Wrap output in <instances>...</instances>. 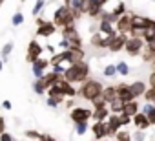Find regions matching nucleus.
<instances>
[{"mask_svg": "<svg viewBox=\"0 0 155 141\" xmlns=\"http://www.w3.org/2000/svg\"><path fill=\"white\" fill-rule=\"evenodd\" d=\"M90 74H91V68L86 60L82 62H77V64H71L66 68L64 72V79L69 81L71 84H82L90 79Z\"/></svg>", "mask_w": 155, "mask_h": 141, "instance_id": "obj_1", "label": "nucleus"}, {"mask_svg": "<svg viewBox=\"0 0 155 141\" xmlns=\"http://www.w3.org/2000/svg\"><path fill=\"white\" fill-rule=\"evenodd\" d=\"M102 92H104V84L99 79H93V77H90L86 83H82L79 86V97L84 99V101H90V103L95 101L97 97H101Z\"/></svg>", "mask_w": 155, "mask_h": 141, "instance_id": "obj_2", "label": "nucleus"}, {"mask_svg": "<svg viewBox=\"0 0 155 141\" xmlns=\"http://www.w3.org/2000/svg\"><path fill=\"white\" fill-rule=\"evenodd\" d=\"M53 24L57 26V28H66V26H73V24H77V20H75V17H73V13H71V8L69 6H66V4H62V6H58L57 9H55V13H53Z\"/></svg>", "mask_w": 155, "mask_h": 141, "instance_id": "obj_3", "label": "nucleus"}, {"mask_svg": "<svg viewBox=\"0 0 155 141\" xmlns=\"http://www.w3.org/2000/svg\"><path fill=\"white\" fill-rule=\"evenodd\" d=\"M60 37L69 40L71 42V48L69 50H79V48H84V42H82V37L79 33V29H77V26H66L60 29Z\"/></svg>", "mask_w": 155, "mask_h": 141, "instance_id": "obj_4", "label": "nucleus"}, {"mask_svg": "<svg viewBox=\"0 0 155 141\" xmlns=\"http://www.w3.org/2000/svg\"><path fill=\"white\" fill-rule=\"evenodd\" d=\"M44 50H46V48H44L37 39H31V40L28 42V50H26V62L33 64L35 60H38V59L42 57Z\"/></svg>", "mask_w": 155, "mask_h": 141, "instance_id": "obj_5", "label": "nucleus"}, {"mask_svg": "<svg viewBox=\"0 0 155 141\" xmlns=\"http://www.w3.org/2000/svg\"><path fill=\"white\" fill-rule=\"evenodd\" d=\"M144 46H146L144 39H140V37H130L128 42H126L124 51L128 53V57H139V55H142Z\"/></svg>", "mask_w": 155, "mask_h": 141, "instance_id": "obj_6", "label": "nucleus"}, {"mask_svg": "<svg viewBox=\"0 0 155 141\" xmlns=\"http://www.w3.org/2000/svg\"><path fill=\"white\" fill-rule=\"evenodd\" d=\"M91 115H93V108H86V106H75L73 110H69V119L73 121V125L86 123L91 119Z\"/></svg>", "mask_w": 155, "mask_h": 141, "instance_id": "obj_7", "label": "nucleus"}, {"mask_svg": "<svg viewBox=\"0 0 155 141\" xmlns=\"http://www.w3.org/2000/svg\"><path fill=\"white\" fill-rule=\"evenodd\" d=\"M57 26L53 24V20H44L40 26H37V31H35V35L37 37H42V39H49V37H53L55 33H57Z\"/></svg>", "mask_w": 155, "mask_h": 141, "instance_id": "obj_8", "label": "nucleus"}, {"mask_svg": "<svg viewBox=\"0 0 155 141\" xmlns=\"http://www.w3.org/2000/svg\"><path fill=\"white\" fill-rule=\"evenodd\" d=\"M91 134H93L95 141H104L106 137H110V134H108V123L106 121H93Z\"/></svg>", "mask_w": 155, "mask_h": 141, "instance_id": "obj_9", "label": "nucleus"}, {"mask_svg": "<svg viewBox=\"0 0 155 141\" xmlns=\"http://www.w3.org/2000/svg\"><path fill=\"white\" fill-rule=\"evenodd\" d=\"M51 66V62H49V59H44V57H40L38 60H35L33 64H31V72H33V77L35 79H40L44 74H46V70Z\"/></svg>", "mask_w": 155, "mask_h": 141, "instance_id": "obj_10", "label": "nucleus"}, {"mask_svg": "<svg viewBox=\"0 0 155 141\" xmlns=\"http://www.w3.org/2000/svg\"><path fill=\"white\" fill-rule=\"evenodd\" d=\"M150 24V17L140 15V13H131V29L137 31H144Z\"/></svg>", "mask_w": 155, "mask_h": 141, "instance_id": "obj_11", "label": "nucleus"}, {"mask_svg": "<svg viewBox=\"0 0 155 141\" xmlns=\"http://www.w3.org/2000/svg\"><path fill=\"white\" fill-rule=\"evenodd\" d=\"M128 39H130V35H126V33H119V35L113 39V42L110 44L108 51H110V53H119V51H122V50L126 48Z\"/></svg>", "mask_w": 155, "mask_h": 141, "instance_id": "obj_12", "label": "nucleus"}, {"mask_svg": "<svg viewBox=\"0 0 155 141\" xmlns=\"http://www.w3.org/2000/svg\"><path fill=\"white\" fill-rule=\"evenodd\" d=\"M106 123H108V134H110V137H115V134L120 128H124L122 123H120V114H111Z\"/></svg>", "mask_w": 155, "mask_h": 141, "instance_id": "obj_13", "label": "nucleus"}, {"mask_svg": "<svg viewBox=\"0 0 155 141\" xmlns=\"http://www.w3.org/2000/svg\"><path fill=\"white\" fill-rule=\"evenodd\" d=\"M115 29H117V33H126V35H128V33L131 31V13L122 15V17L117 20Z\"/></svg>", "mask_w": 155, "mask_h": 141, "instance_id": "obj_14", "label": "nucleus"}, {"mask_svg": "<svg viewBox=\"0 0 155 141\" xmlns=\"http://www.w3.org/2000/svg\"><path fill=\"white\" fill-rule=\"evenodd\" d=\"M90 46L91 48H95V50H108V40H106V35H102L101 31H97V33H93L91 37H90Z\"/></svg>", "mask_w": 155, "mask_h": 141, "instance_id": "obj_15", "label": "nucleus"}, {"mask_svg": "<svg viewBox=\"0 0 155 141\" xmlns=\"http://www.w3.org/2000/svg\"><path fill=\"white\" fill-rule=\"evenodd\" d=\"M58 86H60V90H62V94L66 95V97H79V88H75L69 81H66L64 77L57 83Z\"/></svg>", "mask_w": 155, "mask_h": 141, "instance_id": "obj_16", "label": "nucleus"}, {"mask_svg": "<svg viewBox=\"0 0 155 141\" xmlns=\"http://www.w3.org/2000/svg\"><path fill=\"white\" fill-rule=\"evenodd\" d=\"M117 94H119V97H120L124 103L135 99L133 94H131V90H130V84H126V83H119V84H117Z\"/></svg>", "mask_w": 155, "mask_h": 141, "instance_id": "obj_17", "label": "nucleus"}, {"mask_svg": "<svg viewBox=\"0 0 155 141\" xmlns=\"http://www.w3.org/2000/svg\"><path fill=\"white\" fill-rule=\"evenodd\" d=\"M130 90H131L133 97H135V99H139V97H142V95L146 94L148 86H146V83H144V81H133V83L130 84Z\"/></svg>", "mask_w": 155, "mask_h": 141, "instance_id": "obj_18", "label": "nucleus"}, {"mask_svg": "<svg viewBox=\"0 0 155 141\" xmlns=\"http://www.w3.org/2000/svg\"><path fill=\"white\" fill-rule=\"evenodd\" d=\"M139 112H140V105H139V101H137V99L124 103V110H122V114H124V115L133 117V115H137Z\"/></svg>", "mask_w": 155, "mask_h": 141, "instance_id": "obj_19", "label": "nucleus"}, {"mask_svg": "<svg viewBox=\"0 0 155 141\" xmlns=\"http://www.w3.org/2000/svg\"><path fill=\"white\" fill-rule=\"evenodd\" d=\"M62 77H64V75H60V74H57V72H46V74L42 75V81L46 83V86H48V90H49V88L55 86Z\"/></svg>", "mask_w": 155, "mask_h": 141, "instance_id": "obj_20", "label": "nucleus"}, {"mask_svg": "<svg viewBox=\"0 0 155 141\" xmlns=\"http://www.w3.org/2000/svg\"><path fill=\"white\" fill-rule=\"evenodd\" d=\"M119 97V94H117V84H110V86H104V92H102V99L110 105V103H113L115 99Z\"/></svg>", "mask_w": 155, "mask_h": 141, "instance_id": "obj_21", "label": "nucleus"}, {"mask_svg": "<svg viewBox=\"0 0 155 141\" xmlns=\"http://www.w3.org/2000/svg\"><path fill=\"white\" fill-rule=\"evenodd\" d=\"M133 126H135V128H139V130H148L151 125H150L148 117H146L142 112H139L137 115H133Z\"/></svg>", "mask_w": 155, "mask_h": 141, "instance_id": "obj_22", "label": "nucleus"}, {"mask_svg": "<svg viewBox=\"0 0 155 141\" xmlns=\"http://www.w3.org/2000/svg\"><path fill=\"white\" fill-rule=\"evenodd\" d=\"M140 112L148 117L150 125L155 126V105H153V103H144V105L140 106Z\"/></svg>", "mask_w": 155, "mask_h": 141, "instance_id": "obj_23", "label": "nucleus"}, {"mask_svg": "<svg viewBox=\"0 0 155 141\" xmlns=\"http://www.w3.org/2000/svg\"><path fill=\"white\" fill-rule=\"evenodd\" d=\"M99 31L102 35H117V29H115V24L108 22V20H99Z\"/></svg>", "mask_w": 155, "mask_h": 141, "instance_id": "obj_24", "label": "nucleus"}, {"mask_svg": "<svg viewBox=\"0 0 155 141\" xmlns=\"http://www.w3.org/2000/svg\"><path fill=\"white\" fill-rule=\"evenodd\" d=\"M128 13V9H126V4L122 2V0H120V2H117L115 4V8L111 9V15H113V22L117 24V20L122 17V15H126Z\"/></svg>", "mask_w": 155, "mask_h": 141, "instance_id": "obj_25", "label": "nucleus"}, {"mask_svg": "<svg viewBox=\"0 0 155 141\" xmlns=\"http://www.w3.org/2000/svg\"><path fill=\"white\" fill-rule=\"evenodd\" d=\"M110 115H111V110H110V106H106V108L93 110L91 119H93V121H108V117H110Z\"/></svg>", "mask_w": 155, "mask_h": 141, "instance_id": "obj_26", "label": "nucleus"}, {"mask_svg": "<svg viewBox=\"0 0 155 141\" xmlns=\"http://www.w3.org/2000/svg\"><path fill=\"white\" fill-rule=\"evenodd\" d=\"M13 48H15V42H6L4 46H2V50H0V59H2L4 62H8L9 60V55H11V51H13Z\"/></svg>", "mask_w": 155, "mask_h": 141, "instance_id": "obj_27", "label": "nucleus"}, {"mask_svg": "<svg viewBox=\"0 0 155 141\" xmlns=\"http://www.w3.org/2000/svg\"><path fill=\"white\" fill-rule=\"evenodd\" d=\"M33 92H35L37 95H44V94H48V86H46V83L42 81V77L33 81Z\"/></svg>", "mask_w": 155, "mask_h": 141, "instance_id": "obj_28", "label": "nucleus"}, {"mask_svg": "<svg viewBox=\"0 0 155 141\" xmlns=\"http://www.w3.org/2000/svg\"><path fill=\"white\" fill-rule=\"evenodd\" d=\"M110 110H111V114H122V110H124V101H122L120 97H117L113 103H110Z\"/></svg>", "mask_w": 155, "mask_h": 141, "instance_id": "obj_29", "label": "nucleus"}, {"mask_svg": "<svg viewBox=\"0 0 155 141\" xmlns=\"http://www.w3.org/2000/svg\"><path fill=\"white\" fill-rule=\"evenodd\" d=\"M115 141H133V134H131L130 130L120 128V130L115 134Z\"/></svg>", "mask_w": 155, "mask_h": 141, "instance_id": "obj_30", "label": "nucleus"}, {"mask_svg": "<svg viewBox=\"0 0 155 141\" xmlns=\"http://www.w3.org/2000/svg\"><path fill=\"white\" fill-rule=\"evenodd\" d=\"M130 64L126 62V60H119L117 62V74L119 75H122V77H126V75H130Z\"/></svg>", "mask_w": 155, "mask_h": 141, "instance_id": "obj_31", "label": "nucleus"}, {"mask_svg": "<svg viewBox=\"0 0 155 141\" xmlns=\"http://www.w3.org/2000/svg\"><path fill=\"white\" fill-rule=\"evenodd\" d=\"M102 75L108 77V79L115 77V75H117V64H106L104 70H102Z\"/></svg>", "mask_w": 155, "mask_h": 141, "instance_id": "obj_32", "label": "nucleus"}, {"mask_svg": "<svg viewBox=\"0 0 155 141\" xmlns=\"http://www.w3.org/2000/svg\"><path fill=\"white\" fill-rule=\"evenodd\" d=\"M44 8H46V0H37L35 6H33V9H31V15L33 17H38L44 11Z\"/></svg>", "mask_w": 155, "mask_h": 141, "instance_id": "obj_33", "label": "nucleus"}, {"mask_svg": "<svg viewBox=\"0 0 155 141\" xmlns=\"http://www.w3.org/2000/svg\"><path fill=\"white\" fill-rule=\"evenodd\" d=\"M88 130H90V121H86V123H77V125H75L77 136H84Z\"/></svg>", "mask_w": 155, "mask_h": 141, "instance_id": "obj_34", "label": "nucleus"}, {"mask_svg": "<svg viewBox=\"0 0 155 141\" xmlns=\"http://www.w3.org/2000/svg\"><path fill=\"white\" fill-rule=\"evenodd\" d=\"M11 24L15 26V28H18V26H22L24 24V13H20V11H17L13 17H11Z\"/></svg>", "mask_w": 155, "mask_h": 141, "instance_id": "obj_35", "label": "nucleus"}, {"mask_svg": "<svg viewBox=\"0 0 155 141\" xmlns=\"http://www.w3.org/2000/svg\"><path fill=\"white\" fill-rule=\"evenodd\" d=\"M142 97H144V103H153L155 105V88L148 86V90H146V94Z\"/></svg>", "mask_w": 155, "mask_h": 141, "instance_id": "obj_36", "label": "nucleus"}, {"mask_svg": "<svg viewBox=\"0 0 155 141\" xmlns=\"http://www.w3.org/2000/svg\"><path fill=\"white\" fill-rule=\"evenodd\" d=\"M106 106H110V105H108V103L102 99V95H101V97H97L95 101H91V108H93V110H99V108H106Z\"/></svg>", "mask_w": 155, "mask_h": 141, "instance_id": "obj_37", "label": "nucleus"}, {"mask_svg": "<svg viewBox=\"0 0 155 141\" xmlns=\"http://www.w3.org/2000/svg\"><path fill=\"white\" fill-rule=\"evenodd\" d=\"M153 59H155V53H153V51H148V50L142 51V62H146V64H153Z\"/></svg>", "mask_w": 155, "mask_h": 141, "instance_id": "obj_38", "label": "nucleus"}, {"mask_svg": "<svg viewBox=\"0 0 155 141\" xmlns=\"http://www.w3.org/2000/svg\"><path fill=\"white\" fill-rule=\"evenodd\" d=\"M40 136H42V132H38V130H24V137H28V139H40Z\"/></svg>", "mask_w": 155, "mask_h": 141, "instance_id": "obj_39", "label": "nucleus"}, {"mask_svg": "<svg viewBox=\"0 0 155 141\" xmlns=\"http://www.w3.org/2000/svg\"><path fill=\"white\" fill-rule=\"evenodd\" d=\"M146 139V130H135L133 132V141H144Z\"/></svg>", "mask_w": 155, "mask_h": 141, "instance_id": "obj_40", "label": "nucleus"}, {"mask_svg": "<svg viewBox=\"0 0 155 141\" xmlns=\"http://www.w3.org/2000/svg\"><path fill=\"white\" fill-rule=\"evenodd\" d=\"M46 105H48L49 108H58V106H60V101L55 99V97H48V99H46Z\"/></svg>", "mask_w": 155, "mask_h": 141, "instance_id": "obj_41", "label": "nucleus"}, {"mask_svg": "<svg viewBox=\"0 0 155 141\" xmlns=\"http://www.w3.org/2000/svg\"><path fill=\"white\" fill-rule=\"evenodd\" d=\"M64 106L68 108V110H73L77 105H75V97H68L66 101H64Z\"/></svg>", "mask_w": 155, "mask_h": 141, "instance_id": "obj_42", "label": "nucleus"}, {"mask_svg": "<svg viewBox=\"0 0 155 141\" xmlns=\"http://www.w3.org/2000/svg\"><path fill=\"white\" fill-rule=\"evenodd\" d=\"M120 123H122V126H128L130 123H133V117H130V115H124V114H120Z\"/></svg>", "mask_w": 155, "mask_h": 141, "instance_id": "obj_43", "label": "nucleus"}, {"mask_svg": "<svg viewBox=\"0 0 155 141\" xmlns=\"http://www.w3.org/2000/svg\"><path fill=\"white\" fill-rule=\"evenodd\" d=\"M4 132H8V123L4 115H0V134H4Z\"/></svg>", "mask_w": 155, "mask_h": 141, "instance_id": "obj_44", "label": "nucleus"}, {"mask_svg": "<svg viewBox=\"0 0 155 141\" xmlns=\"http://www.w3.org/2000/svg\"><path fill=\"white\" fill-rule=\"evenodd\" d=\"M58 48H60V50H69V48H71V42H69V40H66V39H60Z\"/></svg>", "mask_w": 155, "mask_h": 141, "instance_id": "obj_45", "label": "nucleus"}, {"mask_svg": "<svg viewBox=\"0 0 155 141\" xmlns=\"http://www.w3.org/2000/svg\"><path fill=\"white\" fill-rule=\"evenodd\" d=\"M0 141H15V137H13V134L4 132V134H0Z\"/></svg>", "mask_w": 155, "mask_h": 141, "instance_id": "obj_46", "label": "nucleus"}, {"mask_svg": "<svg viewBox=\"0 0 155 141\" xmlns=\"http://www.w3.org/2000/svg\"><path fill=\"white\" fill-rule=\"evenodd\" d=\"M148 84L151 88H155V70H151V74L148 75Z\"/></svg>", "mask_w": 155, "mask_h": 141, "instance_id": "obj_47", "label": "nucleus"}, {"mask_svg": "<svg viewBox=\"0 0 155 141\" xmlns=\"http://www.w3.org/2000/svg\"><path fill=\"white\" fill-rule=\"evenodd\" d=\"M144 50H148V51H153V53H155V39H153V40H148V42H146V46H144Z\"/></svg>", "mask_w": 155, "mask_h": 141, "instance_id": "obj_48", "label": "nucleus"}, {"mask_svg": "<svg viewBox=\"0 0 155 141\" xmlns=\"http://www.w3.org/2000/svg\"><path fill=\"white\" fill-rule=\"evenodd\" d=\"M38 141H57V139H55V137H53L51 134H42Z\"/></svg>", "mask_w": 155, "mask_h": 141, "instance_id": "obj_49", "label": "nucleus"}, {"mask_svg": "<svg viewBox=\"0 0 155 141\" xmlns=\"http://www.w3.org/2000/svg\"><path fill=\"white\" fill-rule=\"evenodd\" d=\"M44 48H46V51H49L51 55H55V53H57V50H55V46H53V44H46Z\"/></svg>", "mask_w": 155, "mask_h": 141, "instance_id": "obj_50", "label": "nucleus"}, {"mask_svg": "<svg viewBox=\"0 0 155 141\" xmlns=\"http://www.w3.org/2000/svg\"><path fill=\"white\" fill-rule=\"evenodd\" d=\"M2 108H4V110H11V108H13L11 101H4V103H2Z\"/></svg>", "mask_w": 155, "mask_h": 141, "instance_id": "obj_51", "label": "nucleus"}, {"mask_svg": "<svg viewBox=\"0 0 155 141\" xmlns=\"http://www.w3.org/2000/svg\"><path fill=\"white\" fill-rule=\"evenodd\" d=\"M4 64H6V62H4L2 59H0V72H2V70H4Z\"/></svg>", "mask_w": 155, "mask_h": 141, "instance_id": "obj_52", "label": "nucleus"}, {"mask_svg": "<svg viewBox=\"0 0 155 141\" xmlns=\"http://www.w3.org/2000/svg\"><path fill=\"white\" fill-rule=\"evenodd\" d=\"M101 2H102V6H106V4L110 2V0H101Z\"/></svg>", "mask_w": 155, "mask_h": 141, "instance_id": "obj_53", "label": "nucleus"}, {"mask_svg": "<svg viewBox=\"0 0 155 141\" xmlns=\"http://www.w3.org/2000/svg\"><path fill=\"white\" fill-rule=\"evenodd\" d=\"M64 4H66V6H69V4H71V0H64Z\"/></svg>", "mask_w": 155, "mask_h": 141, "instance_id": "obj_54", "label": "nucleus"}, {"mask_svg": "<svg viewBox=\"0 0 155 141\" xmlns=\"http://www.w3.org/2000/svg\"><path fill=\"white\" fill-rule=\"evenodd\" d=\"M4 2H6V0H0V8H2V6H4Z\"/></svg>", "mask_w": 155, "mask_h": 141, "instance_id": "obj_55", "label": "nucleus"}, {"mask_svg": "<svg viewBox=\"0 0 155 141\" xmlns=\"http://www.w3.org/2000/svg\"><path fill=\"white\" fill-rule=\"evenodd\" d=\"M104 141H113V139H110V137H106V139H104Z\"/></svg>", "mask_w": 155, "mask_h": 141, "instance_id": "obj_56", "label": "nucleus"}, {"mask_svg": "<svg viewBox=\"0 0 155 141\" xmlns=\"http://www.w3.org/2000/svg\"><path fill=\"white\" fill-rule=\"evenodd\" d=\"M153 70H155V59H153Z\"/></svg>", "mask_w": 155, "mask_h": 141, "instance_id": "obj_57", "label": "nucleus"}]
</instances>
